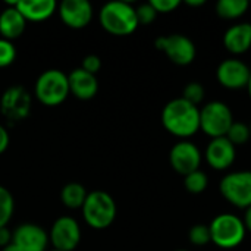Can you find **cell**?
I'll return each instance as SVG.
<instances>
[{"instance_id": "29", "label": "cell", "mask_w": 251, "mask_h": 251, "mask_svg": "<svg viewBox=\"0 0 251 251\" xmlns=\"http://www.w3.org/2000/svg\"><path fill=\"white\" fill-rule=\"evenodd\" d=\"M150 4L154 7L157 13H171L181 4V1L179 0H151Z\"/></svg>"}, {"instance_id": "4", "label": "cell", "mask_w": 251, "mask_h": 251, "mask_svg": "<svg viewBox=\"0 0 251 251\" xmlns=\"http://www.w3.org/2000/svg\"><path fill=\"white\" fill-rule=\"evenodd\" d=\"M210 238L215 246L224 250H231L238 247L247 234L244 222L241 218L232 213L218 215L209 225Z\"/></svg>"}, {"instance_id": "14", "label": "cell", "mask_w": 251, "mask_h": 251, "mask_svg": "<svg viewBox=\"0 0 251 251\" xmlns=\"http://www.w3.org/2000/svg\"><path fill=\"white\" fill-rule=\"evenodd\" d=\"M12 243L21 251H46L49 235L35 224H22L13 231Z\"/></svg>"}, {"instance_id": "5", "label": "cell", "mask_w": 251, "mask_h": 251, "mask_svg": "<svg viewBox=\"0 0 251 251\" xmlns=\"http://www.w3.org/2000/svg\"><path fill=\"white\" fill-rule=\"evenodd\" d=\"M34 90L41 104L49 107L59 106L69 96L68 75L59 69H47L38 76Z\"/></svg>"}, {"instance_id": "28", "label": "cell", "mask_w": 251, "mask_h": 251, "mask_svg": "<svg viewBox=\"0 0 251 251\" xmlns=\"http://www.w3.org/2000/svg\"><path fill=\"white\" fill-rule=\"evenodd\" d=\"M135 13H137L138 25H150L156 19V16H157V12L150 4V1L149 3H143L138 7H135Z\"/></svg>"}, {"instance_id": "20", "label": "cell", "mask_w": 251, "mask_h": 251, "mask_svg": "<svg viewBox=\"0 0 251 251\" xmlns=\"http://www.w3.org/2000/svg\"><path fill=\"white\" fill-rule=\"evenodd\" d=\"M88 193L85 191L84 185L78 184V182H69L62 188L60 193V199L62 203L68 207V209H81L85 203Z\"/></svg>"}, {"instance_id": "16", "label": "cell", "mask_w": 251, "mask_h": 251, "mask_svg": "<svg viewBox=\"0 0 251 251\" xmlns=\"http://www.w3.org/2000/svg\"><path fill=\"white\" fill-rule=\"evenodd\" d=\"M69 93H72L79 100H90L97 94L99 82L96 75L85 72L82 68L74 69L68 75Z\"/></svg>"}, {"instance_id": "19", "label": "cell", "mask_w": 251, "mask_h": 251, "mask_svg": "<svg viewBox=\"0 0 251 251\" xmlns=\"http://www.w3.org/2000/svg\"><path fill=\"white\" fill-rule=\"evenodd\" d=\"M7 4L9 6L3 9V12L0 13V34H1V38L12 41L24 34L26 21L18 12L13 1H9Z\"/></svg>"}, {"instance_id": "33", "label": "cell", "mask_w": 251, "mask_h": 251, "mask_svg": "<svg viewBox=\"0 0 251 251\" xmlns=\"http://www.w3.org/2000/svg\"><path fill=\"white\" fill-rule=\"evenodd\" d=\"M243 222H244V226H246V229L251 232V206L249 209H246V213H244V219H243Z\"/></svg>"}, {"instance_id": "30", "label": "cell", "mask_w": 251, "mask_h": 251, "mask_svg": "<svg viewBox=\"0 0 251 251\" xmlns=\"http://www.w3.org/2000/svg\"><path fill=\"white\" fill-rule=\"evenodd\" d=\"M81 68H82L85 72L96 75V74L100 71V68H101V60H100V57L96 56V54H88V56L84 57L82 66H81Z\"/></svg>"}, {"instance_id": "1", "label": "cell", "mask_w": 251, "mask_h": 251, "mask_svg": "<svg viewBox=\"0 0 251 251\" xmlns=\"http://www.w3.org/2000/svg\"><path fill=\"white\" fill-rule=\"evenodd\" d=\"M162 125L178 138H190L200 131V109L182 97L174 99L162 110Z\"/></svg>"}, {"instance_id": "8", "label": "cell", "mask_w": 251, "mask_h": 251, "mask_svg": "<svg viewBox=\"0 0 251 251\" xmlns=\"http://www.w3.org/2000/svg\"><path fill=\"white\" fill-rule=\"evenodd\" d=\"M154 46L157 50L163 51L168 59L179 66H187L194 62L197 49L194 41L184 34H169L156 38Z\"/></svg>"}, {"instance_id": "9", "label": "cell", "mask_w": 251, "mask_h": 251, "mask_svg": "<svg viewBox=\"0 0 251 251\" xmlns=\"http://www.w3.org/2000/svg\"><path fill=\"white\" fill-rule=\"evenodd\" d=\"M32 97L21 85L9 87L0 99V112L10 122H19L28 118L31 112Z\"/></svg>"}, {"instance_id": "7", "label": "cell", "mask_w": 251, "mask_h": 251, "mask_svg": "<svg viewBox=\"0 0 251 251\" xmlns=\"http://www.w3.org/2000/svg\"><path fill=\"white\" fill-rule=\"evenodd\" d=\"M219 191L229 204L238 209H249L251 206V171L225 175L221 179Z\"/></svg>"}, {"instance_id": "6", "label": "cell", "mask_w": 251, "mask_h": 251, "mask_svg": "<svg viewBox=\"0 0 251 251\" xmlns=\"http://www.w3.org/2000/svg\"><path fill=\"white\" fill-rule=\"evenodd\" d=\"M232 124V110L224 101H209L200 109V129L210 138L226 137Z\"/></svg>"}, {"instance_id": "22", "label": "cell", "mask_w": 251, "mask_h": 251, "mask_svg": "<svg viewBox=\"0 0 251 251\" xmlns=\"http://www.w3.org/2000/svg\"><path fill=\"white\" fill-rule=\"evenodd\" d=\"M15 210V200L12 193L0 185V228L7 226L9 221L13 216Z\"/></svg>"}, {"instance_id": "34", "label": "cell", "mask_w": 251, "mask_h": 251, "mask_svg": "<svg viewBox=\"0 0 251 251\" xmlns=\"http://www.w3.org/2000/svg\"><path fill=\"white\" fill-rule=\"evenodd\" d=\"M185 3H187L188 6H191V7H199V6H203L206 1H204V0H187Z\"/></svg>"}, {"instance_id": "26", "label": "cell", "mask_w": 251, "mask_h": 251, "mask_svg": "<svg viewBox=\"0 0 251 251\" xmlns=\"http://www.w3.org/2000/svg\"><path fill=\"white\" fill-rule=\"evenodd\" d=\"M204 94H206L204 87L200 82L193 81V82H190V84L185 85L184 93H182V99L187 100L188 103L197 106V104H200L204 100Z\"/></svg>"}, {"instance_id": "10", "label": "cell", "mask_w": 251, "mask_h": 251, "mask_svg": "<svg viewBox=\"0 0 251 251\" xmlns=\"http://www.w3.org/2000/svg\"><path fill=\"white\" fill-rule=\"evenodd\" d=\"M49 241L54 250L74 251L81 241L79 224L71 216H60L51 225Z\"/></svg>"}, {"instance_id": "17", "label": "cell", "mask_w": 251, "mask_h": 251, "mask_svg": "<svg viewBox=\"0 0 251 251\" xmlns=\"http://www.w3.org/2000/svg\"><path fill=\"white\" fill-rule=\"evenodd\" d=\"M224 47L231 54H243L251 49V24L241 22L229 26L224 34Z\"/></svg>"}, {"instance_id": "21", "label": "cell", "mask_w": 251, "mask_h": 251, "mask_svg": "<svg viewBox=\"0 0 251 251\" xmlns=\"http://www.w3.org/2000/svg\"><path fill=\"white\" fill-rule=\"evenodd\" d=\"M247 0H219L216 3V13L222 19H238L249 10Z\"/></svg>"}, {"instance_id": "31", "label": "cell", "mask_w": 251, "mask_h": 251, "mask_svg": "<svg viewBox=\"0 0 251 251\" xmlns=\"http://www.w3.org/2000/svg\"><path fill=\"white\" fill-rule=\"evenodd\" d=\"M9 132L3 125H0V154H3L9 147Z\"/></svg>"}, {"instance_id": "24", "label": "cell", "mask_w": 251, "mask_h": 251, "mask_svg": "<svg viewBox=\"0 0 251 251\" xmlns=\"http://www.w3.org/2000/svg\"><path fill=\"white\" fill-rule=\"evenodd\" d=\"M226 138L237 147V146H243L246 144L251 138L250 128L249 125L243 124V122H234L226 134Z\"/></svg>"}, {"instance_id": "12", "label": "cell", "mask_w": 251, "mask_h": 251, "mask_svg": "<svg viewBox=\"0 0 251 251\" xmlns=\"http://www.w3.org/2000/svg\"><path fill=\"white\" fill-rule=\"evenodd\" d=\"M251 69L240 59H225L216 69L219 84L228 90L247 88L250 81Z\"/></svg>"}, {"instance_id": "13", "label": "cell", "mask_w": 251, "mask_h": 251, "mask_svg": "<svg viewBox=\"0 0 251 251\" xmlns=\"http://www.w3.org/2000/svg\"><path fill=\"white\" fill-rule=\"evenodd\" d=\"M59 15L66 26L81 29L93 19V6L88 0H63L59 4Z\"/></svg>"}, {"instance_id": "25", "label": "cell", "mask_w": 251, "mask_h": 251, "mask_svg": "<svg viewBox=\"0 0 251 251\" xmlns=\"http://www.w3.org/2000/svg\"><path fill=\"white\" fill-rule=\"evenodd\" d=\"M188 240L193 246H197V247H203L209 243H212V238H210V231H209V225H194L191 226L190 232H188Z\"/></svg>"}, {"instance_id": "11", "label": "cell", "mask_w": 251, "mask_h": 251, "mask_svg": "<svg viewBox=\"0 0 251 251\" xmlns=\"http://www.w3.org/2000/svg\"><path fill=\"white\" fill-rule=\"evenodd\" d=\"M169 162L175 172L182 176H187L188 174L200 169L201 153L194 143L182 140L171 149Z\"/></svg>"}, {"instance_id": "35", "label": "cell", "mask_w": 251, "mask_h": 251, "mask_svg": "<svg viewBox=\"0 0 251 251\" xmlns=\"http://www.w3.org/2000/svg\"><path fill=\"white\" fill-rule=\"evenodd\" d=\"M1 251H21V250H19V249H18V247L13 244V243H10L9 246L3 247V249H1Z\"/></svg>"}, {"instance_id": "39", "label": "cell", "mask_w": 251, "mask_h": 251, "mask_svg": "<svg viewBox=\"0 0 251 251\" xmlns=\"http://www.w3.org/2000/svg\"><path fill=\"white\" fill-rule=\"evenodd\" d=\"M50 251H60V250H54V249H53V250H50Z\"/></svg>"}, {"instance_id": "23", "label": "cell", "mask_w": 251, "mask_h": 251, "mask_svg": "<svg viewBox=\"0 0 251 251\" xmlns=\"http://www.w3.org/2000/svg\"><path fill=\"white\" fill-rule=\"evenodd\" d=\"M184 185L185 190L191 194H201L207 185H209V179L207 175L203 171H194L191 174H188L187 176H184Z\"/></svg>"}, {"instance_id": "3", "label": "cell", "mask_w": 251, "mask_h": 251, "mask_svg": "<svg viewBox=\"0 0 251 251\" xmlns=\"http://www.w3.org/2000/svg\"><path fill=\"white\" fill-rule=\"evenodd\" d=\"M82 209V216L85 224L94 229L109 228L118 213L116 203L110 194L106 191H93L88 193Z\"/></svg>"}, {"instance_id": "2", "label": "cell", "mask_w": 251, "mask_h": 251, "mask_svg": "<svg viewBox=\"0 0 251 251\" xmlns=\"http://www.w3.org/2000/svg\"><path fill=\"white\" fill-rule=\"evenodd\" d=\"M100 25L112 35L125 37L138 28L135 7L126 1H109L99 13Z\"/></svg>"}, {"instance_id": "37", "label": "cell", "mask_w": 251, "mask_h": 251, "mask_svg": "<svg viewBox=\"0 0 251 251\" xmlns=\"http://www.w3.org/2000/svg\"><path fill=\"white\" fill-rule=\"evenodd\" d=\"M249 128H250V134H251V124H250V125H249Z\"/></svg>"}, {"instance_id": "36", "label": "cell", "mask_w": 251, "mask_h": 251, "mask_svg": "<svg viewBox=\"0 0 251 251\" xmlns=\"http://www.w3.org/2000/svg\"><path fill=\"white\" fill-rule=\"evenodd\" d=\"M247 91H249V96H250V100H251V75H250V81H249V85H247Z\"/></svg>"}, {"instance_id": "27", "label": "cell", "mask_w": 251, "mask_h": 251, "mask_svg": "<svg viewBox=\"0 0 251 251\" xmlns=\"http://www.w3.org/2000/svg\"><path fill=\"white\" fill-rule=\"evenodd\" d=\"M16 57V49L12 41L0 38V68H6L13 63Z\"/></svg>"}, {"instance_id": "38", "label": "cell", "mask_w": 251, "mask_h": 251, "mask_svg": "<svg viewBox=\"0 0 251 251\" xmlns=\"http://www.w3.org/2000/svg\"><path fill=\"white\" fill-rule=\"evenodd\" d=\"M175 251H188V250H175Z\"/></svg>"}, {"instance_id": "32", "label": "cell", "mask_w": 251, "mask_h": 251, "mask_svg": "<svg viewBox=\"0 0 251 251\" xmlns=\"http://www.w3.org/2000/svg\"><path fill=\"white\" fill-rule=\"evenodd\" d=\"M12 243V232L7 229V226L0 228V249L9 246Z\"/></svg>"}, {"instance_id": "18", "label": "cell", "mask_w": 251, "mask_h": 251, "mask_svg": "<svg viewBox=\"0 0 251 251\" xmlns=\"http://www.w3.org/2000/svg\"><path fill=\"white\" fill-rule=\"evenodd\" d=\"M18 12L28 22H41L49 19L57 7L54 0H19L13 1Z\"/></svg>"}, {"instance_id": "15", "label": "cell", "mask_w": 251, "mask_h": 251, "mask_svg": "<svg viewBox=\"0 0 251 251\" xmlns=\"http://www.w3.org/2000/svg\"><path fill=\"white\" fill-rule=\"evenodd\" d=\"M235 146L226 138H212L206 147V162L215 171H226L235 162Z\"/></svg>"}]
</instances>
